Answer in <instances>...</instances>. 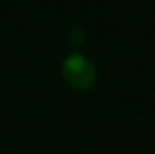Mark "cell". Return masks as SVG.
Masks as SVG:
<instances>
[{
    "label": "cell",
    "mask_w": 155,
    "mask_h": 154,
    "mask_svg": "<svg viewBox=\"0 0 155 154\" xmlns=\"http://www.w3.org/2000/svg\"><path fill=\"white\" fill-rule=\"evenodd\" d=\"M61 73L69 85L77 89H88L96 81V67L92 59H88L81 51H71L61 61Z\"/></svg>",
    "instance_id": "cell-1"
}]
</instances>
